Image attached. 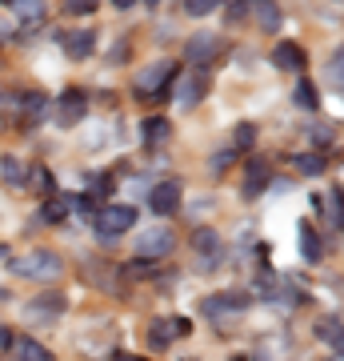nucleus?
<instances>
[{"instance_id": "obj_1", "label": "nucleus", "mask_w": 344, "mask_h": 361, "mask_svg": "<svg viewBox=\"0 0 344 361\" xmlns=\"http://www.w3.org/2000/svg\"><path fill=\"white\" fill-rule=\"evenodd\" d=\"M8 273L28 277V281H56L64 273V261L52 249H32V253H20V257L8 261Z\"/></svg>"}, {"instance_id": "obj_2", "label": "nucleus", "mask_w": 344, "mask_h": 361, "mask_svg": "<svg viewBox=\"0 0 344 361\" xmlns=\"http://www.w3.org/2000/svg\"><path fill=\"white\" fill-rule=\"evenodd\" d=\"M172 80H177V61H153L136 73V97L165 101V97H172Z\"/></svg>"}, {"instance_id": "obj_3", "label": "nucleus", "mask_w": 344, "mask_h": 361, "mask_svg": "<svg viewBox=\"0 0 344 361\" xmlns=\"http://www.w3.org/2000/svg\"><path fill=\"white\" fill-rule=\"evenodd\" d=\"M172 245H177V237H172V229H168V225H153V229L136 233V257H141V261L168 257V253H172Z\"/></svg>"}, {"instance_id": "obj_4", "label": "nucleus", "mask_w": 344, "mask_h": 361, "mask_svg": "<svg viewBox=\"0 0 344 361\" xmlns=\"http://www.w3.org/2000/svg\"><path fill=\"white\" fill-rule=\"evenodd\" d=\"M136 225V209L132 205H104L101 213H96V229L104 233V237H120V233H128Z\"/></svg>"}, {"instance_id": "obj_5", "label": "nucleus", "mask_w": 344, "mask_h": 361, "mask_svg": "<svg viewBox=\"0 0 344 361\" xmlns=\"http://www.w3.org/2000/svg\"><path fill=\"white\" fill-rule=\"evenodd\" d=\"M56 317H64V293H40L25 305V322L32 325H52Z\"/></svg>"}, {"instance_id": "obj_6", "label": "nucleus", "mask_w": 344, "mask_h": 361, "mask_svg": "<svg viewBox=\"0 0 344 361\" xmlns=\"http://www.w3.org/2000/svg\"><path fill=\"white\" fill-rule=\"evenodd\" d=\"M220 49H224V40L212 37V32H200V37L189 40V49H184V61H192V65H212L220 56Z\"/></svg>"}, {"instance_id": "obj_7", "label": "nucleus", "mask_w": 344, "mask_h": 361, "mask_svg": "<svg viewBox=\"0 0 344 361\" xmlns=\"http://www.w3.org/2000/svg\"><path fill=\"white\" fill-rule=\"evenodd\" d=\"M148 205H153L156 217H172L180 209V180H160L153 193H148Z\"/></svg>"}, {"instance_id": "obj_8", "label": "nucleus", "mask_w": 344, "mask_h": 361, "mask_svg": "<svg viewBox=\"0 0 344 361\" xmlns=\"http://www.w3.org/2000/svg\"><path fill=\"white\" fill-rule=\"evenodd\" d=\"M244 297H232V293H220V297H208L200 305L204 317H212V322H229V317H236V313H244Z\"/></svg>"}, {"instance_id": "obj_9", "label": "nucleus", "mask_w": 344, "mask_h": 361, "mask_svg": "<svg viewBox=\"0 0 344 361\" xmlns=\"http://www.w3.org/2000/svg\"><path fill=\"white\" fill-rule=\"evenodd\" d=\"M84 113H89V97L80 89H68L60 97V104H56V121H60V125H80Z\"/></svg>"}, {"instance_id": "obj_10", "label": "nucleus", "mask_w": 344, "mask_h": 361, "mask_svg": "<svg viewBox=\"0 0 344 361\" xmlns=\"http://www.w3.org/2000/svg\"><path fill=\"white\" fill-rule=\"evenodd\" d=\"M189 334V322L184 317H160V322L148 329V349H168L172 337H184Z\"/></svg>"}, {"instance_id": "obj_11", "label": "nucleus", "mask_w": 344, "mask_h": 361, "mask_svg": "<svg viewBox=\"0 0 344 361\" xmlns=\"http://www.w3.org/2000/svg\"><path fill=\"white\" fill-rule=\"evenodd\" d=\"M272 65L284 68V73H300V68L308 65V56H305V49H300L296 40H281V44L272 49Z\"/></svg>"}, {"instance_id": "obj_12", "label": "nucleus", "mask_w": 344, "mask_h": 361, "mask_svg": "<svg viewBox=\"0 0 344 361\" xmlns=\"http://www.w3.org/2000/svg\"><path fill=\"white\" fill-rule=\"evenodd\" d=\"M192 249H196V257H200L204 269H212L220 261V237L212 229H196L192 233Z\"/></svg>"}, {"instance_id": "obj_13", "label": "nucleus", "mask_w": 344, "mask_h": 361, "mask_svg": "<svg viewBox=\"0 0 344 361\" xmlns=\"http://www.w3.org/2000/svg\"><path fill=\"white\" fill-rule=\"evenodd\" d=\"M265 185H268V161L265 157H253V161H248V169H244V197H248V201H256V197L265 193Z\"/></svg>"}, {"instance_id": "obj_14", "label": "nucleus", "mask_w": 344, "mask_h": 361, "mask_svg": "<svg viewBox=\"0 0 344 361\" xmlns=\"http://www.w3.org/2000/svg\"><path fill=\"white\" fill-rule=\"evenodd\" d=\"M16 113H20V125H40L44 113H49V97L44 92H25L16 101Z\"/></svg>"}, {"instance_id": "obj_15", "label": "nucleus", "mask_w": 344, "mask_h": 361, "mask_svg": "<svg viewBox=\"0 0 344 361\" xmlns=\"http://www.w3.org/2000/svg\"><path fill=\"white\" fill-rule=\"evenodd\" d=\"M92 49H96L92 28H77V32H68V37H64V52H68V61H89Z\"/></svg>"}, {"instance_id": "obj_16", "label": "nucleus", "mask_w": 344, "mask_h": 361, "mask_svg": "<svg viewBox=\"0 0 344 361\" xmlns=\"http://www.w3.org/2000/svg\"><path fill=\"white\" fill-rule=\"evenodd\" d=\"M296 237H300V253H305L308 265H317L320 257H324V241H320V233L308 225V221H300L296 225Z\"/></svg>"}, {"instance_id": "obj_17", "label": "nucleus", "mask_w": 344, "mask_h": 361, "mask_svg": "<svg viewBox=\"0 0 344 361\" xmlns=\"http://www.w3.org/2000/svg\"><path fill=\"white\" fill-rule=\"evenodd\" d=\"M8 353H13L16 361H56L52 357V349H44L40 341H32V337H16Z\"/></svg>"}, {"instance_id": "obj_18", "label": "nucleus", "mask_w": 344, "mask_h": 361, "mask_svg": "<svg viewBox=\"0 0 344 361\" xmlns=\"http://www.w3.org/2000/svg\"><path fill=\"white\" fill-rule=\"evenodd\" d=\"M293 169L300 173V177H320V173L329 169V157H324V153H296L293 157Z\"/></svg>"}, {"instance_id": "obj_19", "label": "nucleus", "mask_w": 344, "mask_h": 361, "mask_svg": "<svg viewBox=\"0 0 344 361\" xmlns=\"http://www.w3.org/2000/svg\"><path fill=\"white\" fill-rule=\"evenodd\" d=\"M204 89H208L204 77H184V80H180V92H177V104H180V109H192V104L204 97Z\"/></svg>"}, {"instance_id": "obj_20", "label": "nucleus", "mask_w": 344, "mask_h": 361, "mask_svg": "<svg viewBox=\"0 0 344 361\" xmlns=\"http://www.w3.org/2000/svg\"><path fill=\"white\" fill-rule=\"evenodd\" d=\"M68 213H72V205H68V201H60V197H49V201L40 205L37 221H44V225H60Z\"/></svg>"}, {"instance_id": "obj_21", "label": "nucleus", "mask_w": 344, "mask_h": 361, "mask_svg": "<svg viewBox=\"0 0 344 361\" xmlns=\"http://www.w3.org/2000/svg\"><path fill=\"white\" fill-rule=\"evenodd\" d=\"M168 133H172V125H168L165 116H148V121H144V145H148V149L165 145Z\"/></svg>"}, {"instance_id": "obj_22", "label": "nucleus", "mask_w": 344, "mask_h": 361, "mask_svg": "<svg viewBox=\"0 0 344 361\" xmlns=\"http://www.w3.org/2000/svg\"><path fill=\"white\" fill-rule=\"evenodd\" d=\"M293 104H296V109H305V113H317V109H320L317 85H312V80H300V85H296V92H293Z\"/></svg>"}, {"instance_id": "obj_23", "label": "nucleus", "mask_w": 344, "mask_h": 361, "mask_svg": "<svg viewBox=\"0 0 344 361\" xmlns=\"http://www.w3.org/2000/svg\"><path fill=\"white\" fill-rule=\"evenodd\" d=\"M253 13H256V20L272 32V28H281V8L272 4V0H253Z\"/></svg>"}, {"instance_id": "obj_24", "label": "nucleus", "mask_w": 344, "mask_h": 361, "mask_svg": "<svg viewBox=\"0 0 344 361\" xmlns=\"http://www.w3.org/2000/svg\"><path fill=\"white\" fill-rule=\"evenodd\" d=\"M317 334H320V341H329V345L340 353V345H344V337H340V317H329V322H320V325H317Z\"/></svg>"}, {"instance_id": "obj_25", "label": "nucleus", "mask_w": 344, "mask_h": 361, "mask_svg": "<svg viewBox=\"0 0 344 361\" xmlns=\"http://www.w3.org/2000/svg\"><path fill=\"white\" fill-rule=\"evenodd\" d=\"M0 177L13 180V185H25V165H20V157H0Z\"/></svg>"}, {"instance_id": "obj_26", "label": "nucleus", "mask_w": 344, "mask_h": 361, "mask_svg": "<svg viewBox=\"0 0 344 361\" xmlns=\"http://www.w3.org/2000/svg\"><path fill=\"white\" fill-rule=\"evenodd\" d=\"M13 13L20 16V20H28V25H32V20H40V16H44V0H13Z\"/></svg>"}, {"instance_id": "obj_27", "label": "nucleus", "mask_w": 344, "mask_h": 361, "mask_svg": "<svg viewBox=\"0 0 344 361\" xmlns=\"http://www.w3.org/2000/svg\"><path fill=\"white\" fill-rule=\"evenodd\" d=\"M329 225H332V229H340V225H344V209H340V189H332V193H329Z\"/></svg>"}, {"instance_id": "obj_28", "label": "nucleus", "mask_w": 344, "mask_h": 361, "mask_svg": "<svg viewBox=\"0 0 344 361\" xmlns=\"http://www.w3.org/2000/svg\"><path fill=\"white\" fill-rule=\"evenodd\" d=\"M96 4H101V0H64V13L68 16H89V13H96Z\"/></svg>"}, {"instance_id": "obj_29", "label": "nucleus", "mask_w": 344, "mask_h": 361, "mask_svg": "<svg viewBox=\"0 0 344 361\" xmlns=\"http://www.w3.org/2000/svg\"><path fill=\"white\" fill-rule=\"evenodd\" d=\"M217 4H220V0H184V13H189V16H208Z\"/></svg>"}, {"instance_id": "obj_30", "label": "nucleus", "mask_w": 344, "mask_h": 361, "mask_svg": "<svg viewBox=\"0 0 344 361\" xmlns=\"http://www.w3.org/2000/svg\"><path fill=\"white\" fill-rule=\"evenodd\" d=\"M253 141H256V129L253 125H241L236 137H232V149H253Z\"/></svg>"}, {"instance_id": "obj_31", "label": "nucleus", "mask_w": 344, "mask_h": 361, "mask_svg": "<svg viewBox=\"0 0 344 361\" xmlns=\"http://www.w3.org/2000/svg\"><path fill=\"white\" fill-rule=\"evenodd\" d=\"M332 137H336L332 125H317V129H312V141H317V145H332Z\"/></svg>"}, {"instance_id": "obj_32", "label": "nucleus", "mask_w": 344, "mask_h": 361, "mask_svg": "<svg viewBox=\"0 0 344 361\" xmlns=\"http://www.w3.org/2000/svg\"><path fill=\"white\" fill-rule=\"evenodd\" d=\"M13 341H16V334L8 329V325H0V353H8V349H13Z\"/></svg>"}, {"instance_id": "obj_33", "label": "nucleus", "mask_w": 344, "mask_h": 361, "mask_svg": "<svg viewBox=\"0 0 344 361\" xmlns=\"http://www.w3.org/2000/svg\"><path fill=\"white\" fill-rule=\"evenodd\" d=\"M329 73H332V85H340V49L332 52V68Z\"/></svg>"}, {"instance_id": "obj_34", "label": "nucleus", "mask_w": 344, "mask_h": 361, "mask_svg": "<svg viewBox=\"0 0 344 361\" xmlns=\"http://www.w3.org/2000/svg\"><path fill=\"white\" fill-rule=\"evenodd\" d=\"M244 13H248V4H236V8H229V25H236V20H244Z\"/></svg>"}, {"instance_id": "obj_35", "label": "nucleus", "mask_w": 344, "mask_h": 361, "mask_svg": "<svg viewBox=\"0 0 344 361\" xmlns=\"http://www.w3.org/2000/svg\"><path fill=\"white\" fill-rule=\"evenodd\" d=\"M77 213H80V217H92V201H89V197H84V201H77Z\"/></svg>"}, {"instance_id": "obj_36", "label": "nucleus", "mask_w": 344, "mask_h": 361, "mask_svg": "<svg viewBox=\"0 0 344 361\" xmlns=\"http://www.w3.org/2000/svg\"><path fill=\"white\" fill-rule=\"evenodd\" d=\"M116 8H132V4H136V0H113Z\"/></svg>"}, {"instance_id": "obj_37", "label": "nucleus", "mask_w": 344, "mask_h": 361, "mask_svg": "<svg viewBox=\"0 0 344 361\" xmlns=\"http://www.w3.org/2000/svg\"><path fill=\"white\" fill-rule=\"evenodd\" d=\"M116 361H144V357H128V353H116Z\"/></svg>"}, {"instance_id": "obj_38", "label": "nucleus", "mask_w": 344, "mask_h": 361, "mask_svg": "<svg viewBox=\"0 0 344 361\" xmlns=\"http://www.w3.org/2000/svg\"><path fill=\"white\" fill-rule=\"evenodd\" d=\"M4 301H8V289H0V305H4Z\"/></svg>"}, {"instance_id": "obj_39", "label": "nucleus", "mask_w": 344, "mask_h": 361, "mask_svg": "<svg viewBox=\"0 0 344 361\" xmlns=\"http://www.w3.org/2000/svg\"><path fill=\"white\" fill-rule=\"evenodd\" d=\"M4 253H8V249H4V245H0V261H8V257H4Z\"/></svg>"}, {"instance_id": "obj_40", "label": "nucleus", "mask_w": 344, "mask_h": 361, "mask_svg": "<svg viewBox=\"0 0 344 361\" xmlns=\"http://www.w3.org/2000/svg\"><path fill=\"white\" fill-rule=\"evenodd\" d=\"M144 4H148V8H153V4H156V0H144Z\"/></svg>"}, {"instance_id": "obj_41", "label": "nucleus", "mask_w": 344, "mask_h": 361, "mask_svg": "<svg viewBox=\"0 0 344 361\" xmlns=\"http://www.w3.org/2000/svg\"><path fill=\"white\" fill-rule=\"evenodd\" d=\"M0 4H8V0H0Z\"/></svg>"}]
</instances>
